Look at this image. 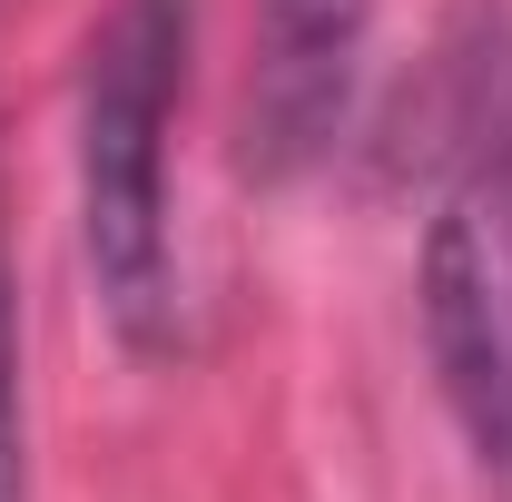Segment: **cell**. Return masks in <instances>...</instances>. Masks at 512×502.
Masks as SVG:
<instances>
[{
    "instance_id": "obj_1",
    "label": "cell",
    "mask_w": 512,
    "mask_h": 502,
    "mask_svg": "<svg viewBox=\"0 0 512 502\" xmlns=\"http://www.w3.org/2000/svg\"><path fill=\"white\" fill-rule=\"evenodd\" d=\"M197 0H109L79 69V256L99 315L138 355L188 335L178 296V217H168V128L188 89Z\"/></svg>"
},
{
    "instance_id": "obj_3",
    "label": "cell",
    "mask_w": 512,
    "mask_h": 502,
    "mask_svg": "<svg viewBox=\"0 0 512 502\" xmlns=\"http://www.w3.org/2000/svg\"><path fill=\"white\" fill-rule=\"evenodd\" d=\"M375 0H256V60H247V168L306 178L355 119Z\"/></svg>"
},
{
    "instance_id": "obj_4",
    "label": "cell",
    "mask_w": 512,
    "mask_h": 502,
    "mask_svg": "<svg viewBox=\"0 0 512 502\" xmlns=\"http://www.w3.org/2000/svg\"><path fill=\"white\" fill-rule=\"evenodd\" d=\"M0 502H30V434H20V325H10V256H0Z\"/></svg>"
},
{
    "instance_id": "obj_2",
    "label": "cell",
    "mask_w": 512,
    "mask_h": 502,
    "mask_svg": "<svg viewBox=\"0 0 512 502\" xmlns=\"http://www.w3.org/2000/svg\"><path fill=\"white\" fill-rule=\"evenodd\" d=\"M424 345L463 443L512 483V60L473 69L453 168L424 227Z\"/></svg>"
}]
</instances>
